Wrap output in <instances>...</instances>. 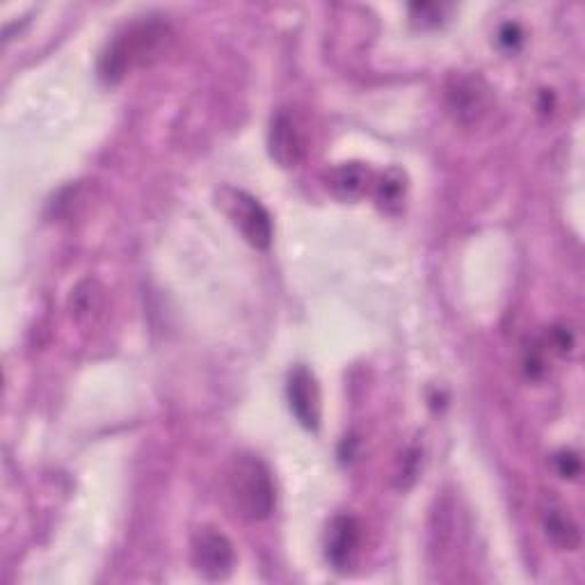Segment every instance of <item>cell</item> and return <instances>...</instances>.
<instances>
[{
    "instance_id": "8992f818",
    "label": "cell",
    "mask_w": 585,
    "mask_h": 585,
    "mask_svg": "<svg viewBox=\"0 0 585 585\" xmlns=\"http://www.w3.org/2000/svg\"><path fill=\"white\" fill-rule=\"evenodd\" d=\"M446 103L456 122L471 126L487 115L491 95L481 76H456L446 89Z\"/></svg>"
},
{
    "instance_id": "52a82bcc",
    "label": "cell",
    "mask_w": 585,
    "mask_h": 585,
    "mask_svg": "<svg viewBox=\"0 0 585 585\" xmlns=\"http://www.w3.org/2000/svg\"><path fill=\"white\" fill-rule=\"evenodd\" d=\"M286 396L290 412L307 431H319L321 423V394L316 377L307 366H296L288 375Z\"/></svg>"
},
{
    "instance_id": "277c9868",
    "label": "cell",
    "mask_w": 585,
    "mask_h": 585,
    "mask_svg": "<svg viewBox=\"0 0 585 585\" xmlns=\"http://www.w3.org/2000/svg\"><path fill=\"white\" fill-rule=\"evenodd\" d=\"M229 204L227 211L234 220L245 240L250 242L257 250H267L273 242V217H270L267 209L252 195L242 190H227Z\"/></svg>"
},
{
    "instance_id": "3957f363",
    "label": "cell",
    "mask_w": 585,
    "mask_h": 585,
    "mask_svg": "<svg viewBox=\"0 0 585 585\" xmlns=\"http://www.w3.org/2000/svg\"><path fill=\"white\" fill-rule=\"evenodd\" d=\"M192 565L209 581L227 578L236 565L232 539L213 526H201L192 535Z\"/></svg>"
},
{
    "instance_id": "9c48e42d",
    "label": "cell",
    "mask_w": 585,
    "mask_h": 585,
    "mask_svg": "<svg viewBox=\"0 0 585 585\" xmlns=\"http://www.w3.org/2000/svg\"><path fill=\"white\" fill-rule=\"evenodd\" d=\"M373 186V172L364 163H344L327 174L329 192L341 201H359Z\"/></svg>"
},
{
    "instance_id": "5b68a950",
    "label": "cell",
    "mask_w": 585,
    "mask_h": 585,
    "mask_svg": "<svg viewBox=\"0 0 585 585\" xmlns=\"http://www.w3.org/2000/svg\"><path fill=\"white\" fill-rule=\"evenodd\" d=\"M267 149L279 167H298L307 153V135L296 115L277 110L267 130Z\"/></svg>"
},
{
    "instance_id": "5bb4252c",
    "label": "cell",
    "mask_w": 585,
    "mask_h": 585,
    "mask_svg": "<svg viewBox=\"0 0 585 585\" xmlns=\"http://www.w3.org/2000/svg\"><path fill=\"white\" fill-rule=\"evenodd\" d=\"M551 346H553L556 352L568 354L574 348V336H572V332L565 329V327H556L551 332Z\"/></svg>"
},
{
    "instance_id": "8fae6325",
    "label": "cell",
    "mask_w": 585,
    "mask_h": 585,
    "mask_svg": "<svg viewBox=\"0 0 585 585\" xmlns=\"http://www.w3.org/2000/svg\"><path fill=\"white\" fill-rule=\"evenodd\" d=\"M404 195H408V176L398 167L387 170L375 184L377 207L387 215H400L404 207Z\"/></svg>"
},
{
    "instance_id": "7c38bea8",
    "label": "cell",
    "mask_w": 585,
    "mask_h": 585,
    "mask_svg": "<svg viewBox=\"0 0 585 585\" xmlns=\"http://www.w3.org/2000/svg\"><path fill=\"white\" fill-rule=\"evenodd\" d=\"M70 309H72V319L78 325L95 323V319L99 316L101 309H103V290H101V286L95 279L80 282L72 290Z\"/></svg>"
},
{
    "instance_id": "30bf717a",
    "label": "cell",
    "mask_w": 585,
    "mask_h": 585,
    "mask_svg": "<svg viewBox=\"0 0 585 585\" xmlns=\"http://www.w3.org/2000/svg\"><path fill=\"white\" fill-rule=\"evenodd\" d=\"M543 524H545L547 537L556 547L565 551H576L581 547V531L572 516L562 508L549 506L543 514Z\"/></svg>"
},
{
    "instance_id": "ba28073f",
    "label": "cell",
    "mask_w": 585,
    "mask_h": 585,
    "mask_svg": "<svg viewBox=\"0 0 585 585\" xmlns=\"http://www.w3.org/2000/svg\"><path fill=\"white\" fill-rule=\"evenodd\" d=\"M325 547H327V560L332 562V568L346 572L352 565L357 547H359V524L354 516L350 514L336 516L327 528Z\"/></svg>"
},
{
    "instance_id": "6da1fadb",
    "label": "cell",
    "mask_w": 585,
    "mask_h": 585,
    "mask_svg": "<svg viewBox=\"0 0 585 585\" xmlns=\"http://www.w3.org/2000/svg\"><path fill=\"white\" fill-rule=\"evenodd\" d=\"M174 33L159 18H142L126 26L108 41L99 60V76L108 85H117L130 70L159 62L172 47Z\"/></svg>"
},
{
    "instance_id": "4fadbf2b",
    "label": "cell",
    "mask_w": 585,
    "mask_h": 585,
    "mask_svg": "<svg viewBox=\"0 0 585 585\" xmlns=\"http://www.w3.org/2000/svg\"><path fill=\"white\" fill-rule=\"evenodd\" d=\"M553 462H556V471H558L560 478L574 481L581 474V458L572 451H560Z\"/></svg>"
},
{
    "instance_id": "9a60e30c",
    "label": "cell",
    "mask_w": 585,
    "mask_h": 585,
    "mask_svg": "<svg viewBox=\"0 0 585 585\" xmlns=\"http://www.w3.org/2000/svg\"><path fill=\"white\" fill-rule=\"evenodd\" d=\"M499 41L503 43L506 49L514 51V49L520 47V43L524 41V33H522V28L516 26V24H506V26L501 28V33H499Z\"/></svg>"
},
{
    "instance_id": "7a4b0ae2",
    "label": "cell",
    "mask_w": 585,
    "mask_h": 585,
    "mask_svg": "<svg viewBox=\"0 0 585 585\" xmlns=\"http://www.w3.org/2000/svg\"><path fill=\"white\" fill-rule=\"evenodd\" d=\"M229 497L240 516L250 522H263L275 510V481L267 464L254 453L234 458L227 474Z\"/></svg>"
}]
</instances>
